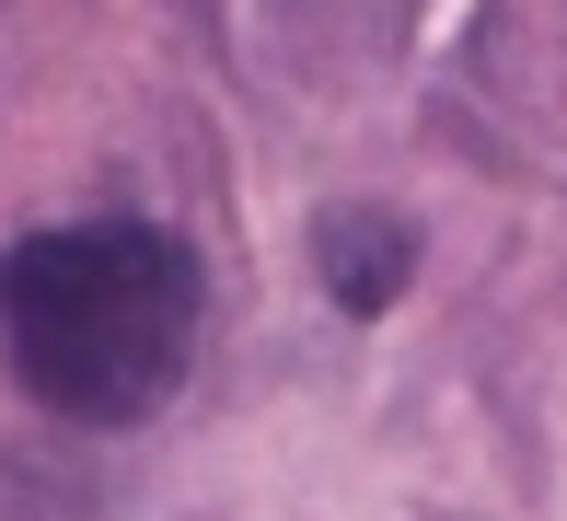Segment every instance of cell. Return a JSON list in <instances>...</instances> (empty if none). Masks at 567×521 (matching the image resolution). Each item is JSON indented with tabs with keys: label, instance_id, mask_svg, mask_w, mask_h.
<instances>
[{
	"label": "cell",
	"instance_id": "6da1fadb",
	"mask_svg": "<svg viewBox=\"0 0 567 521\" xmlns=\"http://www.w3.org/2000/svg\"><path fill=\"white\" fill-rule=\"evenodd\" d=\"M0 359L70 429H140L197 359V255L163 221H70L0 255Z\"/></svg>",
	"mask_w": 567,
	"mask_h": 521
},
{
	"label": "cell",
	"instance_id": "7a4b0ae2",
	"mask_svg": "<svg viewBox=\"0 0 567 521\" xmlns=\"http://www.w3.org/2000/svg\"><path fill=\"white\" fill-rule=\"evenodd\" d=\"M313 267H324V290L348 313H382L405 290V267H417V232H405L394 208H337V221L313 232Z\"/></svg>",
	"mask_w": 567,
	"mask_h": 521
}]
</instances>
